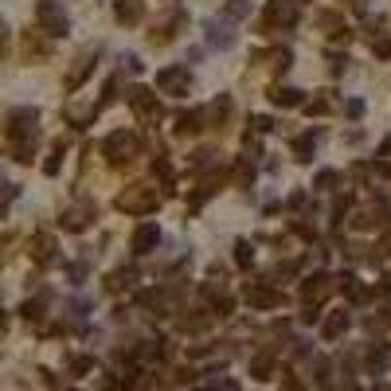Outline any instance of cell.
I'll return each instance as SVG.
<instances>
[{
  "instance_id": "4",
  "label": "cell",
  "mask_w": 391,
  "mask_h": 391,
  "mask_svg": "<svg viewBox=\"0 0 391 391\" xmlns=\"http://www.w3.org/2000/svg\"><path fill=\"white\" fill-rule=\"evenodd\" d=\"M235 20H227V16H215V20H207V28H204V39H207V47H215V51H227L235 43V28H231Z\"/></svg>"
},
{
  "instance_id": "19",
  "label": "cell",
  "mask_w": 391,
  "mask_h": 391,
  "mask_svg": "<svg viewBox=\"0 0 391 391\" xmlns=\"http://www.w3.org/2000/svg\"><path fill=\"white\" fill-rule=\"evenodd\" d=\"M325 282H329L325 274H317V278H309V286H305V297H321V293L329 290V286H325Z\"/></svg>"
},
{
  "instance_id": "20",
  "label": "cell",
  "mask_w": 391,
  "mask_h": 391,
  "mask_svg": "<svg viewBox=\"0 0 391 391\" xmlns=\"http://www.w3.org/2000/svg\"><path fill=\"white\" fill-rule=\"evenodd\" d=\"M20 196V188L16 184H0V215H4V207L12 204V200H16Z\"/></svg>"
},
{
  "instance_id": "21",
  "label": "cell",
  "mask_w": 391,
  "mask_h": 391,
  "mask_svg": "<svg viewBox=\"0 0 391 391\" xmlns=\"http://www.w3.org/2000/svg\"><path fill=\"white\" fill-rule=\"evenodd\" d=\"M293 149H297V161H309L313 156V137H297V145Z\"/></svg>"
},
{
  "instance_id": "25",
  "label": "cell",
  "mask_w": 391,
  "mask_h": 391,
  "mask_svg": "<svg viewBox=\"0 0 391 391\" xmlns=\"http://www.w3.org/2000/svg\"><path fill=\"white\" fill-rule=\"evenodd\" d=\"M371 51H376L380 59H391V39H376V47Z\"/></svg>"
},
{
  "instance_id": "22",
  "label": "cell",
  "mask_w": 391,
  "mask_h": 391,
  "mask_svg": "<svg viewBox=\"0 0 391 391\" xmlns=\"http://www.w3.org/2000/svg\"><path fill=\"white\" fill-rule=\"evenodd\" d=\"M329 110V98H313V102H305V114H325Z\"/></svg>"
},
{
  "instance_id": "23",
  "label": "cell",
  "mask_w": 391,
  "mask_h": 391,
  "mask_svg": "<svg viewBox=\"0 0 391 391\" xmlns=\"http://www.w3.org/2000/svg\"><path fill=\"white\" fill-rule=\"evenodd\" d=\"M235 263H239V266H251V246H246V243L235 246Z\"/></svg>"
},
{
  "instance_id": "11",
  "label": "cell",
  "mask_w": 391,
  "mask_h": 391,
  "mask_svg": "<svg viewBox=\"0 0 391 391\" xmlns=\"http://www.w3.org/2000/svg\"><path fill=\"white\" fill-rule=\"evenodd\" d=\"M270 102L274 106H305V94L302 90H293V87H278V90H270Z\"/></svg>"
},
{
  "instance_id": "15",
  "label": "cell",
  "mask_w": 391,
  "mask_h": 391,
  "mask_svg": "<svg viewBox=\"0 0 391 391\" xmlns=\"http://www.w3.org/2000/svg\"><path fill=\"white\" fill-rule=\"evenodd\" d=\"M200 121H207L204 110H188V114L176 121V129H180V133H196V129H200Z\"/></svg>"
},
{
  "instance_id": "1",
  "label": "cell",
  "mask_w": 391,
  "mask_h": 391,
  "mask_svg": "<svg viewBox=\"0 0 391 391\" xmlns=\"http://www.w3.org/2000/svg\"><path fill=\"white\" fill-rule=\"evenodd\" d=\"M36 126H39V110L20 106L8 114V141H12V156L28 165L36 153Z\"/></svg>"
},
{
  "instance_id": "8",
  "label": "cell",
  "mask_w": 391,
  "mask_h": 391,
  "mask_svg": "<svg viewBox=\"0 0 391 391\" xmlns=\"http://www.w3.org/2000/svg\"><path fill=\"white\" fill-rule=\"evenodd\" d=\"M90 219H94V207H90V204L67 207V212H63V227H67V231H87Z\"/></svg>"
},
{
  "instance_id": "26",
  "label": "cell",
  "mask_w": 391,
  "mask_h": 391,
  "mask_svg": "<svg viewBox=\"0 0 391 391\" xmlns=\"http://www.w3.org/2000/svg\"><path fill=\"white\" fill-rule=\"evenodd\" d=\"M121 67H126V71H133V75H137V71H141V63H137V55H126V59H121Z\"/></svg>"
},
{
  "instance_id": "6",
  "label": "cell",
  "mask_w": 391,
  "mask_h": 391,
  "mask_svg": "<svg viewBox=\"0 0 391 391\" xmlns=\"http://www.w3.org/2000/svg\"><path fill=\"white\" fill-rule=\"evenodd\" d=\"M117 207H121V212H153L156 207V196L153 192H145V188H129V192H121L117 196Z\"/></svg>"
},
{
  "instance_id": "16",
  "label": "cell",
  "mask_w": 391,
  "mask_h": 391,
  "mask_svg": "<svg viewBox=\"0 0 391 391\" xmlns=\"http://www.w3.org/2000/svg\"><path fill=\"white\" fill-rule=\"evenodd\" d=\"M313 184L321 188V192H332V188L341 184V172H332V168H325V172H317V180Z\"/></svg>"
},
{
  "instance_id": "5",
  "label": "cell",
  "mask_w": 391,
  "mask_h": 391,
  "mask_svg": "<svg viewBox=\"0 0 391 391\" xmlns=\"http://www.w3.org/2000/svg\"><path fill=\"white\" fill-rule=\"evenodd\" d=\"M293 24H297V4H293V0H270V4H266V28L290 31Z\"/></svg>"
},
{
  "instance_id": "24",
  "label": "cell",
  "mask_w": 391,
  "mask_h": 391,
  "mask_svg": "<svg viewBox=\"0 0 391 391\" xmlns=\"http://www.w3.org/2000/svg\"><path fill=\"white\" fill-rule=\"evenodd\" d=\"M344 325H348V317H344V313H341V317H332V321L325 325V332H329V337H332V332H341Z\"/></svg>"
},
{
  "instance_id": "14",
  "label": "cell",
  "mask_w": 391,
  "mask_h": 391,
  "mask_svg": "<svg viewBox=\"0 0 391 391\" xmlns=\"http://www.w3.org/2000/svg\"><path fill=\"white\" fill-rule=\"evenodd\" d=\"M246 297H251L254 305H278L282 297H278V290H263V286H251L246 290Z\"/></svg>"
},
{
  "instance_id": "3",
  "label": "cell",
  "mask_w": 391,
  "mask_h": 391,
  "mask_svg": "<svg viewBox=\"0 0 391 391\" xmlns=\"http://www.w3.org/2000/svg\"><path fill=\"white\" fill-rule=\"evenodd\" d=\"M36 20H39V28L47 31V36H67L71 31V20H67V12H63L59 0H39Z\"/></svg>"
},
{
  "instance_id": "13",
  "label": "cell",
  "mask_w": 391,
  "mask_h": 391,
  "mask_svg": "<svg viewBox=\"0 0 391 391\" xmlns=\"http://www.w3.org/2000/svg\"><path fill=\"white\" fill-rule=\"evenodd\" d=\"M114 16L121 20V24H133V20L141 16V0H114Z\"/></svg>"
},
{
  "instance_id": "29",
  "label": "cell",
  "mask_w": 391,
  "mask_h": 391,
  "mask_svg": "<svg viewBox=\"0 0 391 391\" xmlns=\"http://www.w3.org/2000/svg\"><path fill=\"white\" fill-rule=\"evenodd\" d=\"M380 156H391V137H388V141H383V145H380Z\"/></svg>"
},
{
  "instance_id": "7",
  "label": "cell",
  "mask_w": 391,
  "mask_h": 391,
  "mask_svg": "<svg viewBox=\"0 0 391 391\" xmlns=\"http://www.w3.org/2000/svg\"><path fill=\"white\" fill-rule=\"evenodd\" d=\"M156 87L165 90V94H184V90L192 87V75H188L184 67H165L156 75Z\"/></svg>"
},
{
  "instance_id": "2",
  "label": "cell",
  "mask_w": 391,
  "mask_h": 391,
  "mask_svg": "<svg viewBox=\"0 0 391 391\" xmlns=\"http://www.w3.org/2000/svg\"><path fill=\"white\" fill-rule=\"evenodd\" d=\"M106 156H110V165H129L137 153H141V145H137V137L129 133V129H117V133L106 137Z\"/></svg>"
},
{
  "instance_id": "10",
  "label": "cell",
  "mask_w": 391,
  "mask_h": 391,
  "mask_svg": "<svg viewBox=\"0 0 391 391\" xmlns=\"http://www.w3.org/2000/svg\"><path fill=\"white\" fill-rule=\"evenodd\" d=\"M156 239H161L156 223H141V227L133 231V251H137V254H145L149 246H156Z\"/></svg>"
},
{
  "instance_id": "27",
  "label": "cell",
  "mask_w": 391,
  "mask_h": 391,
  "mask_svg": "<svg viewBox=\"0 0 391 391\" xmlns=\"http://www.w3.org/2000/svg\"><path fill=\"white\" fill-rule=\"evenodd\" d=\"M251 126H254V129H258V133H266V129H270V126H274V121H270V117H254Z\"/></svg>"
},
{
  "instance_id": "12",
  "label": "cell",
  "mask_w": 391,
  "mask_h": 391,
  "mask_svg": "<svg viewBox=\"0 0 391 391\" xmlns=\"http://www.w3.org/2000/svg\"><path fill=\"white\" fill-rule=\"evenodd\" d=\"M129 94H133L129 102H133V110H137V114H145V117H156V114H161V110H156V98L149 94V90H141V87H137V90H129Z\"/></svg>"
},
{
  "instance_id": "17",
  "label": "cell",
  "mask_w": 391,
  "mask_h": 391,
  "mask_svg": "<svg viewBox=\"0 0 391 391\" xmlns=\"http://www.w3.org/2000/svg\"><path fill=\"white\" fill-rule=\"evenodd\" d=\"M223 16H227V20H243V16H251V4H246V0H231Z\"/></svg>"
},
{
  "instance_id": "9",
  "label": "cell",
  "mask_w": 391,
  "mask_h": 391,
  "mask_svg": "<svg viewBox=\"0 0 391 391\" xmlns=\"http://www.w3.org/2000/svg\"><path fill=\"white\" fill-rule=\"evenodd\" d=\"M31 258H36L39 266L55 263V239H51V235H36V243H31Z\"/></svg>"
},
{
  "instance_id": "28",
  "label": "cell",
  "mask_w": 391,
  "mask_h": 391,
  "mask_svg": "<svg viewBox=\"0 0 391 391\" xmlns=\"http://www.w3.org/2000/svg\"><path fill=\"white\" fill-rule=\"evenodd\" d=\"M364 114V102H348V117H360Z\"/></svg>"
},
{
  "instance_id": "18",
  "label": "cell",
  "mask_w": 391,
  "mask_h": 391,
  "mask_svg": "<svg viewBox=\"0 0 391 391\" xmlns=\"http://www.w3.org/2000/svg\"><path fill=\"white\" fill-rule=\"evenodd\" d=\"M59 165H63V145H55V149H51V156L43 161V172H47V176H55V172H59Z\"/></svg>"
}]
</instances>
